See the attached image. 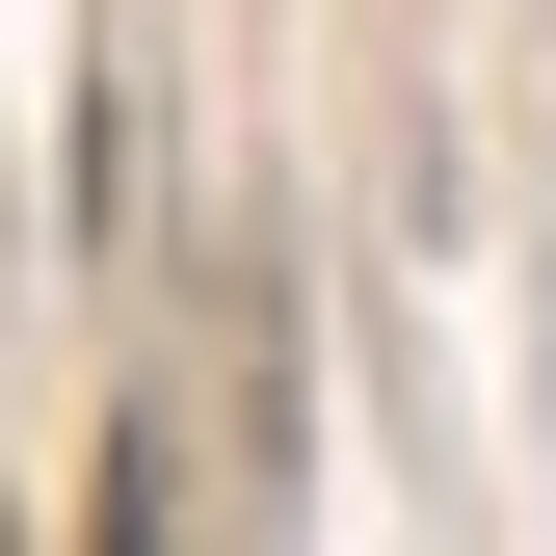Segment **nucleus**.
Wrapping results in <instances>:
<instances>
[]
</instances>
